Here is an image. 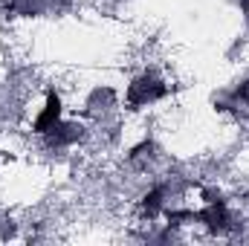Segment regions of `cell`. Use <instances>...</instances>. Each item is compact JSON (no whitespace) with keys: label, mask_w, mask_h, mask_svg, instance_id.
<instances>
[{"label":"cell","mask_w":249,"mask_h":246,"mask_svg":"<svg viewBox=\"0 0 249 246\" xmlns=\"http://www.w3.org/2000/svg\"><path fill=\"white\" fill-rule=\"evenodd\" d=\"M168 96V84L162 81V78H157L154 72H142L139 78H133L130 81V87H127V107H145V105H151V102H160V99H165Z\"/></svg>","instance_id":"6da1fadb"},{"label":"cell","mask_w":249,"mask_h":246,"mask_svg":"<svg viewBox=\"0 0 249 246\" xmlns=\"http://www.w3.org/2000/svg\"><path fill=\"white\" fill-rule=\"evenodd\" d=\"M188 220H200V223H206L212 232H229V229H232V214H229L223 197H220V200H212L203 211H188Z\"/></svg>","instance_id":"7a4b0ae2"},{"label":"cell","mask_w":249,"mask_h":246,"mask_svg":"<svg viewBox=\"0 0 249 246\" xmlns=\"http://www.w3.org/2000/svg\"><path fill=\"white\" fill-rule=\"evenodd\" d=\"M58 122H61V99H58L55 90H50V93H47V102H44V110L38 113V119H35V124H32V130L44 136V133H50Z\"/></svg>","instance_id":"3957f363"},{"label":"cell","mask_w":249,"mask_h":246,"mask_svg":"<svg viewBox=\"0 0 249 246\" xmlns=\"http://www.w3.org/2000/svg\"><path fill=\"white\" fill-rule=\"evenodd\" d=\"M47 142L53 148H67V145H75L81 136H84V127L81 124H72V122H58L50 133H44Z\"/></svg>","instance_id":"277c9868"},{"label":"cell","mask_w":249,"mask_h":246,"mask_svg":"<svg viewBox=\"0 0 249 246\" xmlns=\"http://www.w3.org/2000/svg\"><path fill=\"white\" fill-rule=\"evenodd\" d=\"M238 105H249V81L238 84L232 93H226V102H217V110H232Z\"/></svg>","instance_id":"5b68a950"},{"label":"cell","mask_w":249,"mask_h":246,"mask_svg":"<svg viewBox=\"0 0 249 246\" xmlns=\"http://www.w3.org/2000/svg\"><path fill=\"white\" fill-rule=\"evenodd\" d=\"M162 197H165V185H157L151 194H145V200H142V211H145L148 217L160 214V209H162Z\"/></svg>","instance_id":"8992f818"},{"label":"cell","mask_w":249,"mask_h":246,"mask_svg":"<svg viewBox=\"0 0 249 246\" xmlns=\"http://www.w3.org/2000/svg\"><path fill=\"white\" fill-rule=\"evenodd\" d=\"M151 151H154V142H151V139H145V142H139L136 148H130V154H127V157H130V159H139V157H145V154H151Z\"/></svg>","instance_id":"52a82bcc"}]
</instances>
